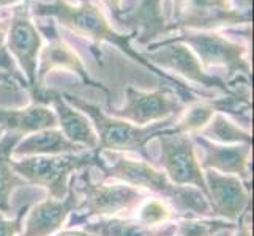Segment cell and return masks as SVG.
<instances>
[{
  "instance_id": "30bf717a",
  "label": "cell",
  "mask_w": 254,
  "mask_h": 236,
  "mask_svg": "<svg viewBox=\"0 0 254 236\" xmlns=\"http://www.w3.org/2000/svg\"><path fill=\"white\" fill-rule=\"evenodd\" d=\"M148 47L150 49L141 54L142 58L161 71L169 69L174 74L185 77L192 84L207 87V89H220L224 93L232 89V84H227L221 79L208 74L194 55V52L180 41L168 38L148 45Z\"/></svg>"
},
{
  "instance_id": "e575fe53",
  "label": "cell",
  "mask_w": 254,
  "mask_h": 236,
  "mask_svg": "<svg viewBox=\"0 0 254 236\" xmlns=\"http://www.w3.org/2000/svg\"><path fill=\"white\" fill-rule=\"evenodd\" d=\"M6 76H0V81H2V79H5Z\"/></svg>"
},
{
  "instance_id": "83f0119b",
  "label": "cell",
  "mask_w": 254,
  "mask_h": 236,
  "mask_svg": "<svg viewBox=\"0 0 254 236\" xmlns=\"http://www.w3.org/2000/svg\"><path fill=\"white\" fill-rule=\"evenodd\" d=\"M234 232L235 233H232L231 236H251V229H250V209H248V211H245L239 217V221L235 222Z\"/></svg>"
},
{
  "instance_id": "7c38bea8",
  "label": "cell",
  "mask_w": 254,
  "mask_h": 236,
  "mask_svg": "<svg viewBox=\"0 0 254 236\" xmlns=\"http://www.w3.org/2000/svg\"><path fill=\"white\" fill-rule=\"evenodd\" d=\"M204 180L215 217L237 222L239 217L250 209V189L240 178L207 169L204 170Z\"/></svg>"
},
{
  "instance_id": "44dd1931",
  "label": "cell",
  "mask_w": 254,
  "mask_h": 236,
  "mask_svg": "<svg viewBox=\"0 0 254 236\" xmlns=\"http://www.w3.org/2000/svg\"><path fill=\"white\" fill-rule=\"evenodd\" d=\"M22 139L14 133H3L0 137V214H8L11 209V195L17 188L27 186L13 169V150Z\"/></svg>"
},
{
  "instance_id": "2e32d148",
  "label": "cell",
  "mask_w": 254,
  "mask_h": 236,
  "mask_svg": "<svg viewBox=\"0 0 254 236\" xmlns=\"http://www.w3.org/2000/svg\"><path fill=\"white\" fill-rule=\"evenodd\" d=\"M41 30H43V33H46V37L49 38V45L40 52V57H38V74H37V77H38L40 87H41L43 77H45L51 69L65 68V69H69V71L76 73L82 79L84 84L100 87L101 90L109 93L108 89H104L101 84L95 82L93 79H90V76L85 71V66L82 63V60L74 54V50L71 47L60 40L57 30L52 27V25H51V33L45 29H41Z\"/></svg>"
},
{
  "instance_id": "4fadbf2b",
  "label": "cell",
  "mask_w": 254,
  "mask_h": 236,
  "mask_svg": "<svg viewBox=\"0 0 254 236\" xmlns=\"http://www.w3.org/2000/svg\"><path fill=\"white\" fill-rule=\"evenodd\" d=\"M33 99L37 104L52 106L51 109L56 113L57 126L68 141L85 148V150L98 151V137H96V133L92 126V121L81 110L73 107L64 98L62 93L57 90L41 89L33 96Z\"/></svg>"
},
{
  "instance_id": "ac0fdd59",
  "label": "cell",
  "mask_w": 254,
  "mask_h": 236,
  "mask_svg": "<svg viewBox=\"0 0 254 236\" xmlns=\"http://www.w3.org/2000/svg\"><path fill=\"white\" fill-rule=\"evenodd\" d=\"M117 19L133 30V37L142 45L171 32L169 22L163 14V0H141L133 11Z\"/></svg>"
},
{
  "instance_id": "1f68e13d",
  "label": "cell",
  "mask_w": 254,
  "mask_h": 236,
  "mask_svg": "<svg viewBox=\"0 0 254 236\" xmlns=\"http://www.w3.org/2000/svg\"><path fill=\"white\" fill-rule=\"evenodd\" d=\"M234 229H235V227H234ZM234 229H224V230H220V232H216L213 236H231Z\"/></svg>"
},
{
  "instance_id": "ba28073f",
  "label": "cell",
  "mask_w": 254,
  "mask_h": 236,
  "mask_svg": "<svg viewBox=\"0 0 254 236\" xmlns=\"http://www.w3.org/2000/svg\"><path fill=\"white\" fill-rule=\"evenodd\" d=\"M156 139L160 142L158 165L164 172L166 177L174 185L191 186L200 190L208 200L204 170L197 161L196 145L192 142L191 136L174 133L171 128H168Z\"/></svg>"
},
{
  "instance_id": "9a60e30c",
  "label": "cell",
  "mask_w": 254,
  "mask_h": 236,
  "mask_svg": "<svg viewBox=\"0 0 254 236\" xmlns=\"http://www.w3.org/2000/svg\"><path fill=\"white\" fill-rule=\"evenodd\" d=\"M191 139L204 153L202 161L199 162L202 170L210 169L224 175H234L248 185L251 145H221L210 142L199 134H191Z\"/></svg>"
},
{
  "instance_id": "9c48e42d",
  "label": "cell",
  "mask_w": 254,
  "mask_h": 236,
  "mask_svg": "<svg viewBox=\"0 0 254 236\" xmlns=\"http://www.w3.org/2000/svg\"><path fill=\"white\" fill-rule=\"evenodd\" d=\"M183 109L185 104L174 87L161 85L153 92H141L128 87L124 106L111 109L109 115L137 126H147L179 115Z\"/></svg>"
},
{
  "instance_id": "3957f363",
  "label": "cell",
  "mask_w": 254,
  "mask_h": 236,
  "mask_svg": "<svg viewBox=\"0 0 254 236\" xmlns=\"http://www.w3.org/2000/svg\"><path fill=\"white\" fill-rule=\"evenodd\" d=\"M62 94L73 107L81 110L92 121V126L96 133V137H98V153L103 150L136 153L142 156L144 161L152 164V157L147 153V143L158 137L164 129L171 128L172 123H175V117H172L147 126H137L127 120L109 115L98 106H93V104L77 98V96L68 93Z\"/></svg>"
},
{
  "instance_id": "d6a6232c",
  "label": "cell",
  "mask_w": 254,
  "mask_h": 236,
  "mask_svg": "<svg viewBox=\"0 0 254 236\" xmlns=\"http://www.w3.org/2000/svg\"><path fill=\"white\" fill-rule=\"evenodd\" d=\"M21 0H0V6H6V5H16Z\"/></svg>"
},
{
  "instance_id": "4dcf8cb0",
  "label": "cell",
  "mask_w": 254,
  "mask_h": 236,
  "mask_svg": "<svg viewBox=\"0 0 254 236\" xmlns=\"http://www.w3.org/2000/svg\"><path fill=\"white\" fill-rule=\"evenodd\" d=\"M54 236H92V235L84 232V230H71V229H68V230H60V232H57Z\"/></svg>"
},
{
  "instance_id": "277c9868",
  "label": "cell",
  "mask_w": 254,
  "mask_h": 236,
  "mask_svg": "<svg viewBox=\"0 0 254 236\" xmlns=\"http://www.w3.org/2000/svg\"><path fill=\"white\" fill-rule=\"evenodd\" d=\"M69 183L79 197V203L74 211L77 216L73 217L71 224H68L69 229L73 225H82L92 217H117L122 213L136 211L137 206L148 197L147 192L125 183H93L89 169L73 175Z\"/></svg>"
},
{
  "instance_id": "5b68a950",
  "label": "cell",
  "mask_w": 254,
  "mask_h": 236,
  "mask_svg": "<svg viewBox=\"0 0 254 236\" xmlns=\"http://www.w3.org/2000/svg\"><path fill=\"white\" fill-rule=\"evenodd\" d=\"M98 151L57 156H25L13 159V169L19 177L33 186L48 190V197L65 198L69 189V180L74 172H81L98 165Z\"/></svg>"
},
{
  "instance_id": "836d02e7",
  "label": "cell",
  "mask_w": 254,
  "mask_h": 236,
  "mask_svg": "<svg viewBox=\"0 0 254 236\" xmlns=\"http://www.w3.org/2000/svg\"><path fill=\"white\" fill-rule=\"evenodd\" d=\"M3 133H5V131H3L2 128H0V137H2V136H3Z\"/></svg>"
},
{
  "instance_id": "cb8c5ba5",
  "label": "cell",
  "mask_w": 254,
  "mask_h": 236,
  "mask_svg": "<svg viewBox=\"0 0 254 236\" xmlns=\"http://www.w3.org/2000/svg\"><path fill=\"white\" fill-rule=\"evenodd\" d=\"M215 115V109L212 107L210 101L207 102H196L187 110V113L183 115L179 121H175L174 128H171L174 133H180V134H197L202 129L212 117Z\"/></svg>"
},
{
  "instance_id": "f1b7e54d",
  "label": "cell",
  "mask_w": 254,
  "mask_h": 236,
  "mask_svg": "<svg viewBox=\"0 0 254 236\" xmlns=\"http://www.w3.org/2000/svg\"><path fill=\"white\" fill-rule=\"evenodd\" d=\"M235 8H239L240 11L251 14V0H231Z\"/></svg>"
},
{
  "instance_id": "484cf974",
  "label": "cell",
  "mask_w": 254,
  "mask_h": 236,
  "mask_svg": "<svg viewBox=\"0 0 254 236\" xmlns=\"http://www.w3.org/2000/svg\"><path fill=\"white\" fill-rule=\"evenodd\" d=\"M6 32H8V22L6 21H0V69H2V74L8 76V77H16V79H21V76L17 74V71L14 69L13 65V60L11 55L8 54L6 46H5V41H6ZM22 81V79H21ZM24 82V81H22ZM24 87H27L24 82Z\"/></svg>"
},
{
  "instance_id": "d4e9b609",
  "label": "cell",
  "mask_w": 254,
  "mask_h": 236,
  "mask_svg": "<svg viewBox=\"0 0 254 236\" xmlns=\"http://www.w3.org/2000/svg\"><path fill=\"white\" fill-rule=\"evenodd\" d=\"M136 219L145 225L156 227L175 219V211L171 205L158 197H147L136 209Z\"/></svg>"
},
{
  "instance_id": "7402d4cb",
  "label": "cell",
  "mask_w": 254,
  "mask_h": 236,
  "mask_svg": "<svg viewBox=\"0 0 254 236\" xmlns=\"http://www.w3.org/2000/svg\"><path fill=\"white\" fill-rule=\"evenodd\" d=\"M197 134L210 142L221 145H253V137L250 131L235 125L224 113L220 112H215L212 120Z\"/></svg>"
},
{
  "instance_id": "e0dca14e",
  "label": "cell",
  "mask_w": 254,
  "mask_h": 236,
  "mask_svg": "<svg viewBox=\"0 0 254 236\" xmlns=\"http://www.w3.org/2000/svg\"><path fill=\"white\" fill-rule=\"evenodd\" d=\"M0 128L5 133H14L24 137L38 131L57 128V118L54 110L46 104L33 102L32 106L22 109L0 107Z\"/></svg>"
},
{
  "instance_id": "6da1fadb",
  "label": "cell",
  "mask_w": 254,
  "mask_h": 236,
  "mask_svg": "<svg viewBox=\"0 0 254 236\" xmlns=\"http://www.w3.org/2000/svg\"><path fill=\"white\" fill-rule=\"evenodd\" d=\"M35 16H46V17H54L62 27L68 29L71 33L82 37L85 40L92 41L95 46H100L101 43H111V45L120 47L125 52L127 55H129L133 60H136L137 63L144 65L147 69H150L155 74H158L163 77L164 81H168L172 87H175V90L179 92L182 101H196L194 94L183 85L180 81H177L175 77L166 74L161 69L155 68L148 62L142 58L141 52H136L131 47V40H133V33L131 35H120L111 27L109 21L106 19L104 13L96 6L92 0H76V2H69V0H52L49 3L38 2L33 5Z\"/></svg>"
},
{
  "instance_id": "603a6c76",
  "label": "cell",
  "mask_w": 254,
  "mask_h": 236,
  "mask_svg": "<svg viewBox=\"0 0 254 236\" xmlns=\"http://www.w3.org/2000/svg\"><path fill=\"white\" fill-rule=\"evenodd\" d=\"M235 222L213 217H187L175 221V232L172 236H213L224 229H234Z\"/></svg>"
},
{
  "instance_id": "7a4b0ae2",
  "label": "cell",
  "mask_w": 254,
  "mask_h": 236,
  "mask_svg": "<svg viewBox=\"0 0 254 236\" xmlns=\"http://www.w3.org/2000/svg\"><path fill=\"white\" fill-rule=\"evenodd\" d=\"M104 180H117L144 192L155 194L168 202L182 219L187 217H215L207 197L200 190L191 186H179L166 177L163 170H158L147 161H137L122 154H112L111 164L100 159Z\"/></svg>"
},
{
  "instance_id": "d6986e66",
  "label": "cell",
  "mask_w": 254,
  "mask_h": 236,
  "mask_svg": "<svg viewBox=\"0 0 254 236\" xmlns=\"http://www.w3.org/2000/svg\"><path fill=\"white\" fill-rule=\"evenodd\" d=\"M85 148L73 143L62 134V131L45 129L22 137L13 150V157L25 156H57V154H79Z\"/></svg>"
},
{
  "instance_id": "8fae6325",
  "label": "cell",
  "mask_w": 254,
  "mask_h": 236,
  "mask_svg": "<svg viewBox=\"0 0 254 236\" xmlns=\"http://www.w3.org/2000/svg\"><path fill=\"white\" fill-rule=\"evenodd\" d=\"M169 30H213L220 25L250 24L251 14L235 8L231 0H179Z\"/></svg>"
},
{
  "instance_id": "f546056e",
  "label": "cell",
  "mask_w": 254,
  "mask_h": 236,
  "mask_svg": "<svg viewBox=\"0 0 254 236\" xmlns=\"http://www.w3.org/2000/svg\"><path fill=\"white\" fill-rule=\"evenodd\" d=\"M103 2L108 5V8L114 14H116V17H119V13L122 11V0H103Z\"/></svg>"
},
{
  "instance_id": "4316f807",
  "label": "cell",
  "mask_w": 254,
  "mask_h": 236,
  "mask_svg": "<svg viewBox=\"0 0 254 236\" xmlns=\"http://www.w3.org/2000/svg\"><path fill=\"white\" fill-rule=\"evenodd\" d=\"M29 206L21 209V213L17 214L16 219H6L3 214H0V236H17L22 232V222L24 214L27 213Z\"/></svg>"
},
{
  "instance_id": "5bb4252c",
  "label": "cell",
  "mask_w": 254,
  "mask_h": 236,
  "mask_svg": "<svg viewBox=\"0 0 254 236\" xmlns=\"http://www.w3.org/2000/svg\"><path fill=\"white\" fill-rule=\"evenodd\" d=\"M77 203L79 197L69 183L65 198L57 200L48 197L29 209L27 217L22 222L21 236H54L64 229L68 217L76 211Z\"/></svg>"
},
{
  "instance_id": "d590c367",
  "label": "cell",
  "mask_w": 254,
  "mask_h": 236,
  "mask_svg": "<svg viewBox=\"0 0 254 236\" xmlns=\"http://www.w3.org/2000/svg\"><path fill=\"white\" fill-rule=\"evenodd\" d=\"M0 76H5V74H2V73H0ZM6 77H8V76H6Z\"/></svg>"
},
{
  "instance_id": "8992f818",
  "label": "cell",
  "mask_w": 254,
  "mask_h": 236,
  "mask_svg": "<svg viewBox=\"0 0 254 236\" xmlns=\"http://www.w3.org/2000/svg\"><path fill=\"white\" fill-rule=\"evenodd\" d=\"M171 40L187 45L194 52L204 69L212 66L224 68L229 81L235 82L240 79H248L251 74V66L247 60V47L229 41L221 33L213 30H199L194 33L183 32Z\"/></svg>"
},
{
  "instance_id": "52a82bcc",
  "label": "cell",
  "mask_w": 254,
  "mask_h": 236,
  "mask_svg": "<svg viewBox=\"0 0 254 236\" xmlns=\"http://www.w3.org/2000/svg\"><path fill=\"white\" fill-rule=\"evenodd\" d=\"M6 50L19 65L25 76V84L32 96L37 94L43 87L38 84V57L43 47L41 33L35 27L30 17V0L14 5L11 19L8 21Z\"/></svg>"
},
{
  "instance_id": "ffe728a7",
  "label": "cell",
  "mask_w": 254,
  "mask_h": 236,
  "mask_svg": "<svg viewBox=\"0 0 254 236\" xmlns=\"http://www.w3.org/2000/svg\"><path fill=\"white\" fill-rule=\"evenodd\" d=\"M82 230L92 236H172L175 232V221L150 227L137 219L98 217L96 221L84 222Z\"/></svg>"
}]
</instances>
